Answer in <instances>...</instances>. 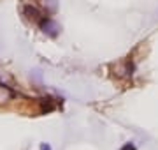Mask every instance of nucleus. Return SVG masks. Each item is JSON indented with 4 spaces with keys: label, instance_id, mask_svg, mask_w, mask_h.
<instances>
[{
    "label": "nucleus",
    "instance_id": "nucleus-1",
    "mask_svg": "<svg viewBox=\"0 0 158 150\" xmlns=\"http://www.w3.org/2000/svg\"><path fill=\"white\" fill-rule=\"evenodd\" d=\"M121 150H135V147H134V145H125V147H123V148H121Z\"/></svg>",
    "mask_w": 158,
    "mask_h": 150
},
{
    "label": "nucleus",
    "instance_id": "nucleus-2",
    "mask_svg": "<svg viewBox=\"0 0 158 150\" xmlns=\"http://www.w3.org/2000/svg\"><path fill=\"white\" fill-rule=\"evenodd\" d=\"M42 150H49V147H42Z\"/></svg>",
    "mask_w": 158,
    "mask_h": 150
}]
</instances>
